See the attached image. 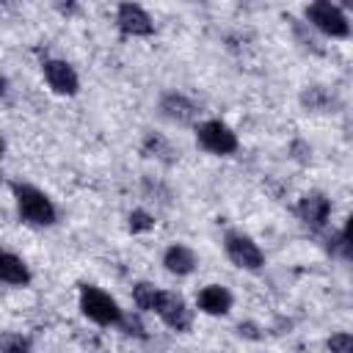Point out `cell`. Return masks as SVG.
I'll list each match as a JSON object with an SVG mask.
<instances>
[{
  "label": "cell",
  "instance_id": "cell-19",
  "mask_svg": "<svg viewBox=\"0 0 353 353\" xmlns=\"http://www.w3.org/2000/svg\"><path fill=\"white\" fill-rule=\"evenodd\" d=\"M6 152V141H3V135H0V154Z\"/></svg>",
  "mask_w": 353,
  "mask_h": 353
},
{
  "label": "cell",
  "instance_id": "cell-4",
  "mask_svg": "<svg viewBox=\"0 0 353 353\" xmlns=\"http://www.w3.org/2000/svg\"><path fill=\"white\" fill-rule=\"evenodd\" d=\"M226 254H229V259H232L237 268H245V270H256V268H262V262H265L259 245H256L251 237L240 234V232H229V234H226Z\"/></svg>",
  "mask_w": 353,
  "mask_h": 353
},
{
  "label": "cell",
  "instance_id": "cell-1",
  "mask_svg": "<svg viewBox=\"0 0 353 353\" xmlns=\"http://www.w3.org/2000/svg\"><path fill=\"white\" fill-rule=\"evenodd\" d=\"M14 196H17V210L19 218L33 223V226H50L55 223V207L52 201L33 185H14Z\"/></svg>",
  "mask_w": 353,
  "mask_h": 353
},
{
  "label": "cell",
  "instance_id": "cell-9",
  "mask_svg": "<svg viewBox=\"0 0 353 353\" xmlns=\"http://www.w3.org/2000/svg\"><path fill=\"white\" fill-rule=\"evenodd\" d=\"M328 212H331V201L323 193H306L298 204V215L309 226H323L328 221Z\"/></svg>",
  "mask_w": 353,
  "mask_h": 353
},
{
  "label": "cell",
  "instance_id": "cell-7",
  "mask_svg": "<svg viewBox=\"0 0 353 353\" xmlns=\"http://www.w3.org/2000/svg\"><path fill=\"white\" fill-rule=\"evenodd\" d=\"M119 28H121L124 33H130V36H149V33L154 30L149 14H146L141 6H135V3L119 6Z\"/></svg>",
  "mask_w": 353,
  "mask_h": 353
},
{
  "label": "cell",
  "instance_id": "cell-13",
  "mask_svg": "<svg viewBox=\"0 0 353 353\" xmlns=\"http://www.w3.org/2000/svg\"><path fill=\"white\" fill-rule=\"evenodd\" d=\"M163 110H165V116H168V119L188 121V119H193L196 105H193V102H188L182 94H168V97L163 99Z\"/></svg>",
  "mask_w": 353,
  "mask_h": 353
},
{
  "label": "cell",
  "instance_id": "cell-17",
  "mask_svg": "<svg viewBox=\"0 0 353 353\" xmlns=\"http://www.w3.org/2000/svg\"><path fill=\"white\" fill-rule=\"evenodd\" d=\"M331 353H353V336L350 334H334L328 339Z\"/></svg>",
  "mask_w": 353,
  "mask_h": 353
},
{
  "label": "cell",
  "instance_id": "cell-15",
  "mask_svg": "<svg viewBox=\"0 0 353 353\" xmlns=\"http://www.w3.org/2000/svg\"><path fill=\"white\" fill-rule=\"evenodd\" d=\"M0 353H30V342L22 334H3L0 336Z\"/></svg>",
  "mask_w": 353,
  "mask_h": 353
},
{
  "label": "cell",
  "instance_id": "cell-5",
  "mask_svg": "<svg viewBox=\"0 0 353 353\" xmlns=\"http://www.w3.org/2000/svg\"><path fill=\"white\" fill-rule=\"evenodd\" d=\"M199 143L212 154H232L237 149V135L223 121H204L199 127Z\"/></svg>",
  "mask_w": 353,
  "mask_h": 353
},
{
  "label": "cell",
  "instance_id": "cell-18",
  "mask_svg": "<svg viewBox=\"0 0 353 353\" xmlns=\"http://www.w3.org/2000/svg\"><path fill=\"white\" fill-rule=\"evenodd\" d=\"M6 91H8V80L0 74V97H6Z\"/></svg>",
  "mask_w": 353,
  "mask_h": 353
},
{
  "label": "cell",
  "instance_id": "cell-2",
  "mask_svg": "<svg viewBox=\"0 0 353 353\" xmlns=\"http://www.w3.org/2000/svg\"><path fill=\"white\" fill-rule=\"evenodd\" d=\"M80 309H83V314L88 320H94L99 325H119L121 317H124L119 303L108 292H102L97 287H83L80 290Z\"/></svg>",
  "mask_w": 353,
  "mask_h": 353
},
{
  "label": "cell",
  "instance_id": "cell-11",
  "mask_svg": "<svg viewBox=\"0 0 353 353\" xmlns=\"http://www.w3.org/2000/svg\"><path fill=\"white\" fill-rule=\"evenodd\" d=\"M30 273L25 268V262L19 256H14L11 251L0 248V281L3 284H28Z\"/></svg>",
  "mask_w": 353,
  "mask_h": 353
},
{
  "label": "cell",
  "instance_id": "cell-14",
  "mask_svg": "<svg viewBox=\"0 0 353 353\" xmlns=\"http://www.w3.org/2000/svg\"><path fill=\"white\" fill-rule=\"evenodd\" d=\"M157 295H160V290H154L152 284H138V287L132 290V298H135L138 309H146V312H154Z\"/></svg>",
  "mask_w": 353,
  "mask_h": 353
},
{
  "label": "cell",
  "instance_id": "cell-6",
  "mask_svg": "<svg viewBox=\"0 0 353 353\" xmlns=\"http://www.w3.org/2000/svg\"><path fill=\"white\" fill-rule=\"evenodd\" d=\"M154 312L163 317L165 325H171V328H176V331H188V328H190V309L185 306V301H182L176 292H163V290H160Z\"/></svg>",
  "mask_w": 353,
  "mask_h": 353
},
{
  "label": "cell",
  "instance_id": "cell-10",
  "mask_svg": "<svg viewBox=\"0 0 353 353\" xmlns=\"http://www.w3.org/2000/svg\"><path fill=\"white\" fill-rule=\"evenodd\" d=\"M199 306H201V312H207V314H226V312L232 309V295H229L226 287L210 284V287H204V290L199 292Z\"/></svg>",
  "mask_w": 353,
  "mask_h": 353
},
{
  "label": "cell",
  "instance_id": "cell-12",
  "mask_svg": "<svg viewBox=\"0 0 353 353\" xmlns=\"http://www.w3.org/2000/svg\"><path fill=\"white\" fill-rule=\"evenodd\" d=\"M163 265L176 276H188L196 268V254L188 245H171L163 256Z\"/></svg>",
  "mask_w": 353,
  "mask_h": 353
},
{
  "label": "cell",
  "instance_id": "cell-8",
  "mask_svg": "<svg viewBox=\"0 0 353 353\" xmlns=\"http://www.w3.org/2000/svg\"><path fill=\"white\" fill-rule=\"evenodd\" d=\"M44 74H47L50 88H55L58 94H74L77 85H80L74 69L66 61H47L44 63Z\"/></svg>",
  "mask_w": 353,
  "mask_h": 353
},
{
  "label": "cell",
  "instance_id": "cell-3",
  "mask_svg": "<svg viewBox=\"0 0 353 353\" xmlns=\"http://www.w3.org/2000/svg\"><path fill=\"white\" fill-rule=\"evenodd\" d=\"M306 17L312 19V25L317 28V30H323V33H328V36H347V19H345V14H342V8L339 6H334V3H328V0H320V3H312L309 8H306Z\"/></svg>",
  "mask_w": 353,
  "mask_h": 353
},
{
  "label": "cell",
  "instance_id": "cell-16",
  "mask_svg": "<svg viewBox=\"0 0 353 353\" xmlns=\"http://www.w3.org/2000/svg\"><path fill=\"white\" fill-rule=\"evenodd\" d=\"M152 226H154V221H152L149 212H143V210H132V212H130V229H132V232H146V229H152Z\"/></svg>",
  "mask_w": 353,
  "mask_h": 353
}]
</instances>
